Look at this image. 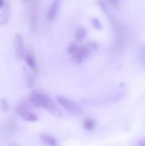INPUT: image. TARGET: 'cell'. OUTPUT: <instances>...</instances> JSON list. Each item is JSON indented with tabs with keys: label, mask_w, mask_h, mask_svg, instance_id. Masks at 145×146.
Here are the masks:
<instances>
[{
	"label": "cell",
	"mask_w": 145,
	"mask_h": 146,
	"mask_svg": "<svg viewBox=\"0 0 145 146\" xmlns=\"http://www.w3.org/2000/svg\"><path fill=\"white\" fill-rule=\"evenodd\" d=\"M108 1H109V2L110 3V4H112V5L115 8H117L118 4H117V3L116 0H108Z\"/></svg>",
	"instance_id": "cell-20"
},
{
	"label": "cell",
	"mask_w": 145,
	"mask_h": 146,
	"mask_svg": "<svg viewBox=\"0 0 145 146\" xmlns=\"http://www.w3.org/2000/svg\"><path fill=\"white\" fill-rule=\"evenodd\" d=\"M78 48V46L75 43L72 42L68 45V48H67V51H68V53L70 54V55H72L75 51H77Z\"/></svg>",
	"instance_id": "cell-17"
},
{
	"label": "cell",
	"mask_w": 145,
	"mask_h": 146,
	"mask_svg": "<svg viewBox=\"0 0 145 146\" xmlns=\"http://www.w3.org/2000/svg\"><path fill=\"white\" fill-rule=\"evenodd\" d=\"M23 71H24V81H25L26 86L28 88H31V87L34 86V78L31 76V74H30L28 70L27 69L26 67H24L23 68Z\"/></svg>",
	"instance_id": "cell-12"
},
{
	"label": "cell",
	"mask_w": 145,
	"mask_h": 146,
	"mask_svg": "<svg viewBox=\"0 0 145 146\" xmlns=\"http://www.w3.org/2000/svg\"><path fill=\"white\" fill-rule=\"evenodd\" d=\"M139 56L142 63L145 65V44H142L139 46Z\"/></svg>",
	"instance_id": "cell-16"
},
{
	"label": "cell",
	"mask_w": 145,
	"mask_h": 146,
	"mask_svg": "<svg viewBox=\"0 0 145 146\" xmlns=\"http://www.w3.org/2000/svg\"><path fill=\"white\" fill-rule=\"evenodd\" d=\"M61 1L62 0H53L49 9H48L47 18L49 21H53L55 19L59 12L60 7H61Z\"/></svg>",
	"instance_id": "cell-7"
},
{
	"label": "cell",
	"mask_w": 145,
	"mask_h": 146,
	"mask_svg": "<svg viewBox=\"0 0 145 146\" xmlns=\"http://www.w3.org/2000/svg\"><path fill=\"white\" fill-rule=\"evenodd\" d=\"M0 106H1V111L4 113L7 112L9 109V104L7 102V100L5 98H1L0 101Z\"/></svg>",
	"instance_id": "cell-15"
},
{
	"label": "cell",
	"mask_w": 145,
	"mask_h": 146,
	"mask_svg": "<svg viewBox=\"0 0 145 146\" xmlns=\"http://www.w3.org/2000/svg\"><path fill=\"white\" fill-rule=\"evenodd\" d=\"M23 1H27V0H23Z\"/></svg>",
	"instance_id": "cell-23"
},
{
	"label": "cell",
	"mask_w": 145,
	"mask_h": 146,
	"mask_svg": "<svg viewBox=\"0 0 145 146\" xmlns=\"http://www.w3.org/2000/svg\"><path fill=\"white\" fill-rule=\"evenodd\" d=\"M5 6V0H0V9L4 8Z\"/></svg>",
	"instance_id": "cell-21"
},
{
	"label": "cell",
	"mask_w": 145,
	"mask_h": 146,
	"mask_svg": "<svg viewBox=\"0 0 145 146\" xmlns=\"http://www.w3.org/2000/svg\"><path fill=\"white\" fill-rule=\"evenodd\" d=\"M29 101L36 107L45 108L54 116L61 117L62 113L48 95L38 91H33L29 96Z\"/></svg>",
	"instance_id": "cell-1"
},
{
	"label": "cell",
	"mask_w": 145,
	"mask_h": 146,
	"mask_svg": "<svg viewBox=\"0 0 145 146\" xmlns=\"http://www.w3.org/2000/svg\"><path fill=\"white\" fill-rule=\"evenodd\" d=\"M16 111L20 116V118L25 121L35 122L38 120V117L30 111L28 104L25 101H20L17 104L16 107Z\"/></svg>",
	"instance_id": "cell-2"
},
{
	"label": "cell",
	"mask_w": 145,
	"mask_h": 146,
	"mask_svg": "<svg viewBox=\"0 0 145 146\" xmlns=\"http://www.w3.org/2000/svg\"><path fill=\"white\" fill-rule=\"evenodd\" d=\"M86 36V29L82 27H78L75 33V38L78 41H81Z\"/></svg>",
	"instance_id": "cell-13"
},
{
	"label": "cell",
	"mask_w": 145,
	"mask_h": 146,
	"mask_svg": "<svg viewBox=\"0 0 145 146\" xmlns=\"http://www.w3.org/2000/svg\"><path fill=\"white\" fill-rule=\"evenodd\" d=\"M90 49L88 46H78L77 51L71 55V60L76 64H80L83 60L88 58L90 55Z\"/></svg>",
	"instance_id": "cell-6"
},
{
	"label": "cell",
	"mask_w": 145,
	"mask_h": 146,
	"mask_svg": "<svg viewBox=\"0 0 145 146\" xmlns=\"http://www.w3.org/2000/svg\"><path fill=\"white\" fill-rule=\"evenodd\" d=\"M10 16V7L9 4L4 6L2 12L0 14V26H4L7 24Z\"/></svg>",
	"instance_id": "cell-9"
},
{
	"label": "cell",
	"mask_w": 145,
	"mask_h": 146,
	"mask_svg": "<svg viewBox=\"0 0 145 146\" xmlns=\"http://www.w3.org/2000/svg\"><path fill=\"white\" fill-rule=\"evenodd\" d=\"M95 123L92 118H87L83 121V127L85 130L88 131H90L95 128Z\"/></svg>",
	"instance_id": "cell-14"
},
{
	"label": "cell",
	"mask_w": 145,
	"mask_h": 146,
	"mask_svg": "<svg viewBox=\"0 0 145 146\" xmlns=\"http://www.w3.org/2000/svg\"><path fill=\"white\" fill-rule=\"evenodd\" d=\"M24 59H25L26 62L28 67H30V68H31L34 73H36L37 65L34 55H33L31 53H27V54H25V56H24Z\"/></svg>",
	"instance_id": "cell-8"
},
{
	"label": "cell",
	"mask_w": 145,
	"mask_h": 146,
	"mask_svg": "<svg viewBox=\"0 0 145 146\" xmlns=\"http://www.w3.org/2000/svg\"><path fill=\"white\" fill-rule=\"evenodd\" d=\"M98 3V5H99V7H100V9H102V11H103L104 13H105V14L106 15V17H107V18L109 19V20L110 21L111 24H112V26L113 27L114 30L115 31V30H116V29H117L116 22H115V20L113 19V18H112V16L110 15V14H109V11H108L107 9L106 5H105V4L103 2V1H101V0H99Z\"/></svg>",
	"instance_id": "cell-10"
},
{
	"label": "cell",
	"mask_w": 145,
	"mask_h": 146,
	"mask_svg": "<svg viewBox=\"0 0 145 146\" xmlns=\"http://www.w3.org/2000/svg\"><path fill=\"white\" fill-rule=\"evenodd\" d=\"M141 146H145V139L144 140L143 143H142V145H141Z\"/></svg>",
	"instance_id": "cell-22"
},
{
	"label": "cell",
	"mask_w": 145,
	"mask_h": 146,
	"mask_svg": "<svg viewBox=\"0 0 145 146\" xmlns=\"http://www.w3.org/2000/svg\"><path fill=\"white\" fill-rule=\"evenodd\" d=\"M57 101L63 108L68 111L69 113L74 115H79L81 113V108L78 104L72 100L63 96H58L56 98Z\"/></svg>",
	"instance_id": "cell-3"
},
{
	"label": "cell",
	"mask_w": 145,
	"mask_h": 146,
	"mask_svg": "<svg viewBox=\"0 0 145 146\" xmlns=\"http://www.w3.org/2000/svg\"><path fill=\"white\" fill-rule=\"evenodd\" d=\"M11 146H16V145H11Z\"/></svg>",
	"instance_id": "cell-24"
},
{
	"label": "cell",
	"mask_w": 145,
	"mask_h": 146,
	"mask_svg": "<svg viewBox=\"0 0 145 146\" xmlns=\"http://www.w3.org/2000/svg\"><path fill=\"white\" fill-rule=\"evenodd\" d=\"M28 17H29V24L31 31L35 33L38 27V7L36 2L33 1L28 9Z\"/></svg>",
	"instance_id": "cell-4"
},
{
	"label": "cell",
	"mask_w": 145,
	"mask_h": 146,
	"mask_svg": "<svg viewBox=\"0 0 145 146\" xmlns=\"http://www.w3.org/2000/svg\"><path fill=\"white\" fill-rule=\"evenodd\" d=\"M14 46L17 59L18 61H21L23 58H24L25 51H24V39H23V36L20 34H16L14 36Z\"/></svg>",
	"instance_id": "cell-5"
},
{
	"label": "cell",
	"mask_w": 145,
	"mask_h": 146,
	"mask_svg": "<svg viewBox=\"0 0 145 146\" xmlns=\"http://www.w3.org/2000/svg\"><path fill=\"white\" fill-rule=\"evenodd\" d=\"M40 139L44 143H46L47 145L50 146H56L57 141L55 138L51 135H48L46 133H41L39 135Z\"/></svg>",
	"instance_id": "cell-11"
},
{
	"label": "cell",
	"mask_w": 145,
	"mask_h": 146,
	"mask_svg": "<svg viewBox=\"0 0 145 146\" xmlns=\"http://www.w3.org/2000/svg\"><path fill=\"white\" fill-rule=\"evenodd\" d=\"M87 46H88V48H89L90 50L97 49V48H98V44H97L95 42H92V41L88 43Z\"/></svg>",
	"instance_id": "cell-19"
},
{
	"label": "cell",
	"mask_w": 145,
	"mask_h": 146,
	"mask_svg": "<svg viewBox=\"0 0 145 146\" xmlns=\"http://www.w3.org/2000/svg\"><path fill=\"white\" fill-rule=\"evenodd\" d=\"M91 24H92V27L97 30H101L102 29V25L100 23V20L97 18H94L91 20Z\"/></svg>",
	"instance_id": "cell-18"
}]
</instances>
